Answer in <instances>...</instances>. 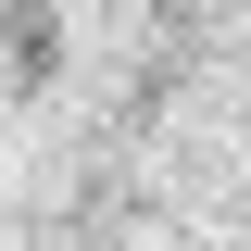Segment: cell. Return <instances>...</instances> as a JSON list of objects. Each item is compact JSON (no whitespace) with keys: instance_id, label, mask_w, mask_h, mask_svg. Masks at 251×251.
Instances as JSON below:
<instances>
[{"instance_id":"1","label":"cell","mask_w":251,"mask_h":251,"mask_svg":"<svg viewBox=\"0 0 251 251\" xmlns=\"http://www.w3.org/2000/svg\"><path fill=\"white\" fill-rule=\"evenodd\" d=\"M50 63H63L50 0H0V75H13V88H50Z\"/></svg>"}]
</instances>
